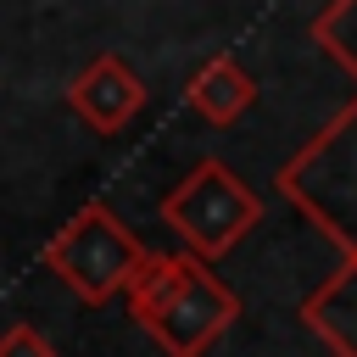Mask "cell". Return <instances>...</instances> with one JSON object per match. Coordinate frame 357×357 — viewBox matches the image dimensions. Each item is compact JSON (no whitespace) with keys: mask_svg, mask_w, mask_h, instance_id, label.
<instances>
[{"mask_svg":"<svg viewBox=\"0 0 357 357\" xmlns=\"http://www.w3.org/2000/svg\"><path fill=\"white\" fill-rule=\"evenodd\" d=\"M123 296H128V318L167 357H201L240 318V296L212 273V262L190 251H151Z\"/></svg>","mask_w":357,"mask_h":357,"instance_id":"cell-1","label":"cell"},{"mask_svg":"<svg viewBox=\"0 0 357 357\" xmlns=\"http://www.w3.org/2000/svg\"><path fill=\"white\" fill-rule=\"evenodd\" d=\"M279 195L312 218L340 251H357V100L340 106L284 167Z\"/></svg>","mask_w":357,"mask_h":357,"instance_id":"cell-2","label":"cell"},{"mask_svg":"<svg viewBox=\"0 0 357 357\" xmlns=\"http://www.w3.org/2000/svg\"><path fill=\"white\" fill-rule=\"evenodd\" d=\"M145 240L106 206V201H84L50 240H45V268L89 307L123 296L134 284V273L145 268Z\"/></svg>","mask_w":357,"mask_h":357,"instance_id":"cell-3","label":"cell"},{"mask_svg":"<svg viewBox=\"0 0 357 357\" xmlns=\"http://www.w3.org/2000/svg\"><path fill=\"white\" fill-rule=\"evenodd\" d=\"M162 223L184 240L190 257L218 262L223 251H234L257 223H262V201L257 190L218 156L195 162L167 195H162Z\"/></svg>","mask_w":357,"mask_h":357,"instance_id":"cell-4","label":"cell"},{"mask_svg":"<svg viewBox=\"0 0 357 357\" xmlns=\"http://www.w3.org/2000/svg\"><path fill=\"white\" fill-rule=\"evenodd\" d=\"M67 106L95 128V134H117L139 117L145 106V84L123 56H95L73 84H67Z\"/></svg>","mask_w":357,"mask_h":357,"instance_id":"cell-5","label":"cell"},{"mask_svg":"<svg viewBox=\"0 0 357 357\" xmlns=\"http://www.w3.org/2000/svg\"><path fill=\"white\" fill-rule=\"evenodd\" d=\"M301 324L335 357H357V251H346V262L301 301Z\"/></svg>","mask_w":357,"mask_h":357,"instance_id":"cell-6","label":"cell"},{"mask_svg":"<svg viewBox=\"0 0 357 357\" xmlns=\"http://www.w3.org/2000/svg\"><path fill=\"white\" fill-rule=\"evenodd\" d=\"M184 100H190V112H201L206 123L229 128V123H240V117L251 112V100H257V78H251L234 56H206V61L190 73Z\"/></svg>","mask_w":357,"mask_h":357,"instance_id":"cell-7","label":"cell"},{"mask_svg":"<svg viewBox=\"0 0 357 357\" xmlns=\"http://www.w3.org/2000/svg\"><path fill=\"white\" fill-rule=\"evenodd\" d=\"M312 45H324L351 78H357V0H329L312 17Z\"/></svg>","mask_w":357,"mask_h":357,"instance_id":"cell-8","label":"cell"},{"mask_svg":"<svg viewBox=\"0 0 357 357\" xmlns=\"http://www.w3.org/2000/svg\"><path fill=\"white\" fill-rule=\"evenodd\" d=\"M0 357H56V346L33 329V324H11L0 335Z\"/></svg>","mask_w":357,"mask_h":357,"instance_id":"cell-9","label":"cell"}]
</instances>
